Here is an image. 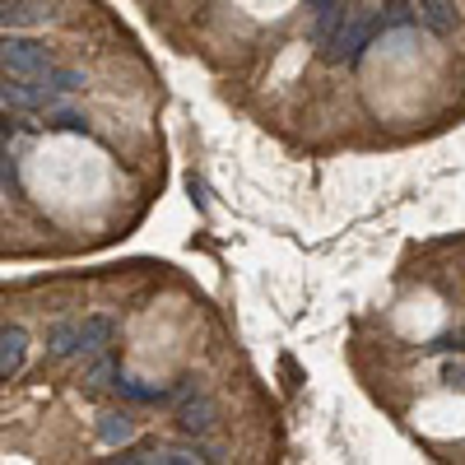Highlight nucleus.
Here are the masks:
<instances>
[{
    "instance_id": "obj_1",
    "label": "nucleus",
    "mask_w": 465,
    "mask_h": 465,
    "mask_svg": "<svg viewBox=\"0 0 465 465\" xmlns=\"http://www.w3.org/2000/svg\"><path fill=\"white\" fill-rule=\"evenodd\" d=\"M0 70L15 74V80H47L52 70V52L24 33H5L0 37Z\"/></svg>"
},
{
    "instance_id": "obj_2",
    "label": "nucleus",
    "mask_w": 465,
    "mask_h": 465,
    "mask_svg": "<svg viewBox=\"0 0 465 465\" xmlns=\"http://www.w3.org/2000/svg\"><path fill=\"white\" fill-rule=\"evenodd\" d=\"M377 37V15L372 10H354V15H344V24L331 33V61H344V65H354L363 52H368V43Z\"/></svg>"
},
{
    "instance_id": "obj_3",
    "label": "nucleus",
    "mask_w": 465,
    "mask_h": 465,
    "mask_svg": "<svg viewBox=\"0 0 465 465\" xmlns=\"http://www.w3.org/2000/svg\"><path fill=\"white\" fill-rule=\"evenodd\" d=\"M28 359V331L24 326H5L0 331V377H15Z\"/></svg>"
},
{
    "instance_id": "obj_4",
    "label": "nucleus",
    "mask_w": 465,
    "mask_h": 465,
    "mask_svg": "<svg viewBox=\"0 0 465 465\" xmlns=\"http://www.w3.org/2000/svg\"><path fill=\"white\" fill-rule=\"evenodd\" d=\"M177 419H182V429H186V433H205L210 423H214V401H210V396H196V401H186Z\"/></svg>"
},
{
    "instance_id": "obj_5",
    "label": "nucleus",
    "mask_w": 465,
    "mask_h": 465,
    "mask_svg": "<svg viewBox=\"0 0 465 465\" xmlns=\"http://www.w3.org/2000/svg\"><path fill=\"white\" fill-rule=\"evenodd\" d=\"M112 340V317H89L80 322V354H98Z\"/></svg>"
},
{
    "instance_id": "obj_6",
    "label": "nucleus",
    "mask_w": 465,
    "mask_h": 465,
    "mask_svg": "<svg viewBox=\"0 0 465 465\" xmlns=\"http://www.w3.org/2000/svg\"><path fill=\"white\" fill-rule=\"evenodd\" d=\"M47 10L43 5H28V0H15V5L0 10V24H10V28H33V24H43Z\"/></svg>"
},
{
    "instance_id": "obj_7",
    "label": "nucleus",
    "mask_w": 465,
    "mask_h": 465,
    "mask_svg": "<svg viewBox=\"0 0 465 465\" xmlns=\"http://www.w3.org/2000/svg\"><path fill=\"white\" fill-rule=\"evenodd\" d=\"M98 433H103V442H112V447H122V442H131V433H135V423H131V414H103V423H98Z\"/></svg>"
},
{
    "instance_id": "obj_8",
    "label": "nucleus",
    "mask_w": 465,
    "mask_h": 465,
    "mask_svg": "<svg viewBox=\"0 0 465 465\" xmlns=\"http://www.w3.org/2000/svg\"><path fill=\"white\" fill-rule=\"evenodd\" d=\"M52 354H56V359L80 354V326H74V322H61V326L52 331Z\"/></svg>"
},
{
    "instance_id": "obj_9",
    "label": "nucleus",
    "mask_w": 465,
    "mask_h": 465,
    "mask_svg": "<svg viewBox=\"0 0 465 465\" xmlns=\"http://www.w3.org/2000/svg\"><path fill=\"white\" fill-rule=\"evenodd\" d=\"M423 19H429L438 33H451L456 28V15H451L447 0H423Z\"/></svg>"
},
{
    "instance_id": "obj_10",
    "label": "nucleus",
    "mask_w": 465,
    "mask_h": 465,
    "mask_svg": "<svg viewBox=\"0 0 465 465\" xmlns=\"http://www.w3.org/2000/svg\"><path fill=\"white\" fill-rule=\"evenodd\" d=\"M116 372H122V368H116V363H112V359L103 354V349H98V359L89 363L84 381H89V386H112V381H116Z\"/></svg>"
},
{
    "instance_id": "obj_11",
    "label": "nucleus",
    "mask_w": 465,
    "mask_h": 465,
    "mask_svg": "<svg viewBox=\"0 0 465 465\" xmlns=\"http://www.w3.org/2000/svg\"><path fill=\"white\" fill-rule=\"evenodd\" d=\"M414 19V5L410 0H386V15L377 19V28H405Z\"/></svg>"
},
{
    "instance_id": "obj_12",
    "label": "nucleus",
    "mask_w": 465,
    "mask_h": 465,
    "mask_svg": "<svg viewBox=\"0 0 465 465\" xmlns=\"http://www.w3.org/2000/svg\"><path fill=\"white\" fill-rule=\"evenodd\" d=\"M344 24V5H335V0H326L322 5V24H317V43H331V33Z\"/></svg>"
},
{
    "instance_id": "obj_13",
    "label": "nucleus",
    "mask_w": 465,
    "mask_h": 465,
    "mask_svg": "<svg viewBox=\"0 0 465 465\" xmlns=\"http://www.w3.org/2000/svg\"><path fill=\"white\" fill-rule=\"evenodd\" d=\"M112 386H122V391L131 396V401H163V391H159V386H144V381H135V377H122V372H116V381Z\"/></svg>"
},
{
    "instance_id": "obj_14",
    "label": "nucleus",
    "mask_w": 465,
    "mask_h": 465,
    "mask_svg": "<svg viewBox=\"0 0 465 465\" xmlns=\"http://www.w3.org/2000/svg\"><path fill=\"white\" fill-rule=\"evenodd\" d=\"M47 80L56 84V89H65V94H74V89H84V74H74V70H47Z\"/></svg>"
},
{
    "instance_id": "obj_15",
    "label": "nucleus",
    "mask_w": 465,
    "mask_h": 465,
    "mask_svg": "<svg viewBox=\"0 0 465 465\" xmlns=\"http://www.w3.org/2000/svg\"><path fill=\"white\" fill-rule=\"evenodd\" d=\"M0 135H15V122H10L5 112H0Z\"/></svg>"
},
{
    "instance_id": "obj_16",
    "label": "nucleus",
    "mask_w": 465,
    "mask_h": 465,
    "mask_svg": "<svg viewBox=\"0 0 465 465\" xmlns=\"http://www.w3.org/2000/svg\"><path fill=\"white\" fill-rule=\"evenodd\" d=\"M326 5V0H307V10H322Z\"/></svg>"
}]
</instances>
